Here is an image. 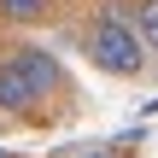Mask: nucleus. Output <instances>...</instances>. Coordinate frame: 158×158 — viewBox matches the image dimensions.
I'll return each instance as SVG.
<instances>
[{
  "label": "nucleus",
  "instance_id": "1",
  "mask_svg": "<svg viewBox=\"0 0 158 158\" xmlns=\"http://www.w3.org/2000/svg\"><path fill=\"white\" fill-rule=\"evenodd\" d=\"M129 0H106V12H94L88 18V29H82V59L94 64V70H106V76H141L147 70V41L135 35V18L123 12Z\"/></svg>",
  "mask_w": 158,
  "mask_h": 158
},
{
  "label": "nucleus",
  "instance_id": "2",
  "mask_svg": "<svg viewBox=\"0 0 158 158\" xmlns=\"http://www.w3.org/2000/svg\"><path fill=\"white\" fill-rule=\"evenodd\" d=\"M6 59L41 88V100H53V94H64V64L47 53V47H35V41H18V47H6Z\"/></svg>",
  "mask_w": 158,
  "mask_h": 158
},
{
  "label": "nucleus",
  "instance_id": "3",
  "mask_svg": "<svg viewBox=\"0 0 158 158\" xmlns=\"http://www.w3.org/2000/svg\"><path fill=\"white\" fill-rule=\"evenodd\" d=\"M41 106H47L41 88H35V82L6 59V47H0V111H6V117H41Z\"/></svg>",
  "mask_w": 158,
  "mask_h": 158
},
{
  "label": "nucleus",
  "instance_id": "4",
  "mask_svg": "<svg viewBox=\"0 0 158 158\" xmlns=\"http://www.w3.org/2000/svg\"><path fill=\"white\" fill-rule=\"evenodd\" d=\"M53 12H59V0H0L6 23H47Z\"/></svg>",
  "mask_w": 158,
  "mask_h": 158
},
{
  "label": "nucleus",
  "instance_id": "5",
  "mask_svg": "<svg viewBox=\"0 0 158 158\" xmlns=\"http://www.w3.org/2000/svg\"><path fill=\"white\" fill-rule=\"evenodd\" d=\"M129 18H135V35L147 41V53H158V0H129Z\"/></svg>",
  "mask_w": 158,
  "mask_h": 158
},
{
  "label": "nucleus",
  "instance_id": "6",
  "mask_svg": "<svg viewBox=\"0 0 158 158\" xmlns=\"http://www.w3.org/2000/svg\"><path fill=\"white\" fill-rule=\"evenodd\" d=\"M0 158H18V152H12V147H0Z\"/></svg>",
  "mask_w": 158,
  "mask_h": 158
},
{
  "label": "nucleus",
  "instance_id": "7",
  "mask_svg": "<svg viewBox=\"0 0 158 158\" xmlns=\"http://www.w3.org/2000/svg\"><path fill=\"white\" fill-rule=\"evenodd\" d=\"M0 129H6V111H0Z\"/></svg>",
  "mask_w": 158,
  "mask_h": 158
}]
</instances>
